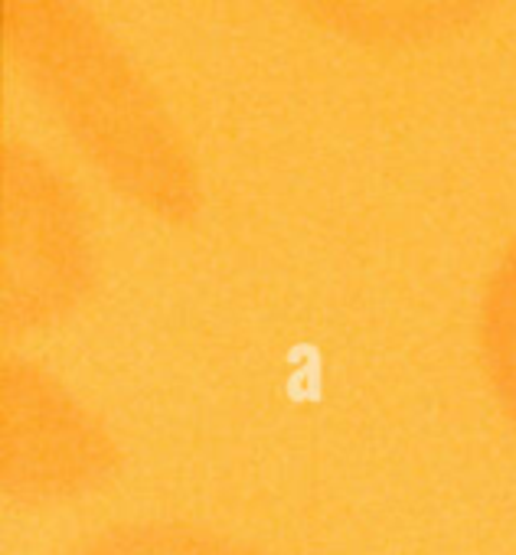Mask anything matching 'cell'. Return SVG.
Segmentation results:
<instances>
[{"instance_id": "6da1fadb", "label": "cell", "mask_w": 516, "mask_h": 555, "mask_svg": "<svg viewBox=\"0 0 516 555\" xmlns=\"http://www.w3.org/2000/svg\"><path fill=\"white\" fill-rule=\"evenodd\" d=\"M506 344H509V357H513V370H516V285H513V305L506 311Z\"/></svg>"}]
</instances>
